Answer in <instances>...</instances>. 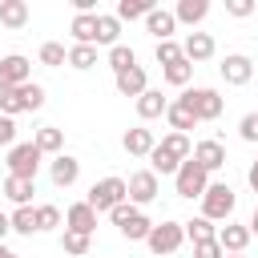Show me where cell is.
<instances>
[{
  "label": "cell",
  "instance_id": "cell-16",
  "mask_svg": "<svg viewBox=\"0 0 258 258\" xmlns=\"http://www.w3.org/2000/svg\"><path fill=\"white\" fill-rule=\"evenodd\" d=\"M64 230H77V234H89V238H93V230H97V210H93L89 202H73V206L64 210Z\"/></svg>",
  "mask_w": 258,
  "mask_h": 258
},
{
  "label": "cell",
  "instance_id": "cell-19",
  "mask_svg": "<svg viewBox=\"0 0 258 258\" xmlns=\"http://www.w3.org/2000/svg\"><path fill=\"white\" fill-rule=\"evenodd\" d=\"M145 28H149V36H153V40H173L177 20H173V12H169V8H153V12L145 16Z\"/></svg>",
  "mask_w": 258,
  "mask_h": 258
},
{
  "label": "cell",
  "instance_id": "cell-5",
  "mask_svg": "<svg viewBox=\"0 0 258 258\" xmlns=\"http://www.w3.org/2000/svg\"><path fill=\"white\" fill-rule=\"evenodd\" d=\"M206 185H210V173L194 161V157H185L181 165H177V173H173V189H177V198H202L206 194Z\"/></svg>",
  "mask_w": 258,
  "mask_h": 258
},
{
  "label": "cell",
  "instance_id": "cell-25",
  "mask_svg": "<svg viewBox=\"0 0 258 258\" xmlns=\"http://www.w3.org/2000/svg\"><path fill=\"white\" fill-rule=\"evenodd\" d=\"M32 145H36L40 153H52V157H56V153H64V133H60L56 125H40L36 137H32Z\"/></svg>",
  "mask_w": 258,
  "mask_h": 258
},
{
  "label": "cell",
  "instance_id": "cell-20",
  "mask_svg": "<svg viewBox=\"0 0 258 258\" xmlns=\"http://www.w3.org/2000/svg\"><path fill=\"white\" fill-rule=\"evenodd\" d=\"M169 109V97L161 93V89H145L141 97H137V117L141 121H153V117H161Z\"/></svg>",
  "mask_w": 258,
  "mask_h": 258
},
{
  "label": "cell",
  "instance_id": "cell-26",
  "mask_svg": "<svg viewBox=\"0 0 258 258\" xmlns=\"http://www.w3.org/2000/svg\"><path fill=\"white\" fill-rule=\"evenodd\" d=\"M0 24L4 28H24L28 24V0H0Z\"/></svg>",
  "mask_w": 258,
  "mask_h": 258
},
{
  "label": "cell",
  "instance_id": "cell-37",
  "mask_svg": "<svg viewBox=\"0 0 258 258\" xmlns=\"http://www.w3.org/2000/svg\"><path fill=\"white\" fill-rule=\"evenodd\" d=\"M153 56H157V64L165 69V64L181 60V44H177V40H157V44H153Z\"/></svg>",
  "mask_w": 258,
  "mask_h": 258
},
{
  "label": "cell",
  "instance_id": "cell-6",
  "mask_svg": "<svg viewBox=\"0 0 258 258\" xmlns=\"http://www.w3.org/2000/svg\"><path fill=\"white\" fill-rule=\"evenodd\" d=\"M97 214H109L113 206H121V202H129L125 198V177H101V181H93L89 185V198H85Z\"/></svg>",
  "mask_w": 258,
  "mask_h": 258
},
{
  "label": "cell",
  "instance_id": "cell-15",
  "mask_svg": "<svg viewBox=\"0 0 258 258\" xmlns=\"http://www.w3.org/2000/svg\"><path fill=\"white\" fill-rule=\"evenodd\" d=\"M218 73H222V81H226V85H250V77H254V64H250V56H242V52H230V56L218 64Z\"/></svg>",
  "mask_w": 258,
  "mask_h": 258
},
{
  "label": "cell",
  "instance_id": "cell-28",
  "mask_svg": "<svg viewBox=\"0 0 258 258\" xmlns=\"http://www.w3.org/2000/svg\"><path fill=\"white\" fill-rule=\"evenodd\" d=\"M117 36H121V20L113 12H97V44H109L113 48V44H121Z\"/></svg>",
  "mask_w": 258,
  "mask_h": 258
},
{
  "label": "cell",
  "instance_id": "cell-17",
  "mask_svg": "<svg viewBox=\"0 0 258 258\" xmlns=\"http://www.w3.org/2000/svg\"><path fill=\"white\" fill-rule=\"evenodd\" d=\"M153 145H157V137H153V129H145V125L125 129V137H121V149H125L129 157H149Z\"/></svg>",
  "mask_w": 258,
  "mask_h": 258
},
{
  "label": "cell",
  "instance_id": "cell-48",
  "mask_svg": "<svg viewBox=\"0 0 258 258\" xmlns=\"http://www.w3.org/2000/svg\"><path fill=\"white\" fill-rule=\"evenodd\" d=\"M254 121H258V109H254Z\"/></svg>",
  "mask_w": 258,
  "mask_h": 258
},
{
  "label": "cell",
  "instance_id": "cell-1",
  "mask_svg": "<svg viewBox=\"0 0 258 258\" xmlns=\"http://www.w3.org/2000/svg\"><path fill=\"white\" fill-rule=\"evenodd\" d=\"M44 105V85L28 81L20 89H4L0 93V117H16V113H36Z\"/></svg>",
  "mask_w": 258,
  "mask_h": 258
},
{
  "label": "cell",
  "instance_id": "cell-40",
  "mask_svg": "<svg viewBox=\"0 0 258 258\" xmlns=\"http://www.w3.org/2000/svg\"><path fill=\"white\" fill-rule=\"evenodd\" d=\"M0 145H8V149L16 145V121L12 117H0Z\"/></svg>",
  "mask_w": 258,
  "mask_h": 258
},
{
  "label": "cell",
  "instance_id": "cell-39",
  "mask_svg": "<svg viewBox=\"0 0 258 258\" xmlns=\"http://www.w3.org/2000/svg\"><path fill=\"white\" fill-rule=\"evenodd\" d=\"M238 137H242V141H250V145L258 141V121H254V113H246V117L238 121Z\"/></svg>",
  "mask_w": 258,
  "mask_h": 258
},
{
  "label": "cell",
  "instance_id": "cell-38",
  "mask_svg": "<svg viewBox=\"0 0 258 258\" xmlns=\"http://www.w3.org/2000/svg\"><path fill=\"white\" fill-rule=\"evenodd\" d=\"M56 226H60V210L56 206H36V234L56 230Z\"/></svg>",
  "mask_w": 258,
  "mask_h": 258
},
{
  "label": "cell",
  "instance_id": "cell-34",
  "mask_svg": "<svg viewBox=\"0 0 258 258\" xmlns=\"http://www.w3.org/2000/svg\"><path fill=\"white\" fill-rule=\"evenodd\" d=\"M93 64H97V48H93V44H73V48H69V69L85 73V69H93Z\"/></svg>",
  "mask_w": 258,
  "mask_h": 258
},
{
  "label": "cell",
  "instance_id": "cell-7",
  "mask_svg": "<svg viewBox=\"0 0 258 258\" xmlns=\"http://www.w3.org/2000/svg\"><path fill=\"white\" fill-rule=\"evenodd\" d=\"M40 157H44V153H40L32 141H16V145L8 149V177H28V181H36Z\"/></svg>",
  "mask_w": 258,
  "mask_h": 258
},
{
  "label": "cell",
  "instance_id": "cell-2",
  "mask_svg": "<svg viewBox=\"0 0 258 258\" xmlns=\"http://www.w3.org/2000/svg\"><path fill=\"white\" fill-rule=\"evenodd\" d=\"M177 101H181L198 121H218V117H222V105H226V101H222V93H218V89H206V85L185 89Z\"/></svg>",
  "mask_w": 258,
  "mask_h": 258
},
{
  "label": "cell",
  "instance_id": "cell-29",
  "mask_svg": "<svg viewBox=\"0 0 258 258\" xmlns=\"http://www.w3.org/2000/svg\"><path fill=\"white\" fill-rule=\"evenodd\" d=\"M153 8H157L153 0H117V12H113V16H117V20H145Z\"/></svg>",
  "mask_w": 258,
  "mask_h": 258
},
{
  "label": "cell",
  "instance_id": "cell-22",
  "mask_svg": "<svg viewBox=\"0 0 258 258\" xmlns=\"http://www.w3.org/2000/svg\"><path fill=\"white\" fill-rule=\"evenodd\" d=\"M157 149H161L169 161H177V165H181L185 157H194V145H189V137H185V133H165V137L157 141Z\"/></svg>",
  "mask_w": 258,
  "mask_h": 258
},
{
  "label": "cell",
  "instance_id": "cell-9",
  "mask_svg": "<svg viewBox=\"0 0 258 258\" xmlns=\"http://www.w3.org/2000/svg\"><path fill=\"white\" fill-rule=\"evenodd\" d=\"M157 173L153 169H137V173H129V181H125V198H129V206H149L153 198H157Z\"/></svg>",
  "mask_w": 258,
  "mask_h": 258
},
{
  "label": "cell",
  "instance_id": "cell-45",
  "mask_svg": "<svg viewBox=\"0 0 258 258\" xmlns=\"http://www.w3.org/2000/svg\"><path fill=\"white\" fill-rule=\"evenodd\" d=\"M246 226H250V234H258V206H254V214H250V222H246Z\"/></svg>",
  "mask_w": 258,
  "mask_h": 258
},
{
  "label": "cell",
  "instance_id": "cell-46",
  "mask_svg": "<svg viewBox=\"0 0 258 258\" xmlns=\"http://www.w3.org/2000/svg\"><path fill=\"white\" fill-rule=\"evenodd\" d=\"M0 258H20V254H12V250H8L4 242H0Z\"/></svg>",
  "mask_w": 258,
  "mask_h": 258
},
{
  "label": "cell",
  "instance_id": "cell-36",
  "mask_svg": "<svg viewBox=\"0 0 258 258\" xmlns=\"http://www.w3.org/2000/svg\"><path fill=\"white\" fill-rule=\"evenodd\" d=\"M40 64H48V69L69 64V48H64V44H56V40H44V44H40Z\"/></svg>",
  "mask_w": 258,
  "mask_h": 258
},
{
  "label": "cell",
  "instance_id": "cell-10",
  "mask_svg": "<svg viewBox=\"0 0 258 258\" xmlns=\"http://www.w3.org/2000/svg\"><path fill=\"white\" fill-rule=\"evenodd\" d=\"M28 81H32V60H28V56H20V52L0 56V93H4V89H20V85H28Z\"/></svg>",
  "mask_w": 258,
  "mask_h": 258
},
{
  "label": "cell",
  "instance_id": "cell-30",
  "mask_svg": "<svg viewBox=\"0 0 258 258\" xmlns=\"http://www.w3.org/2000/svg\"><path fill=\"white\" fill-rule=\"evenodd\" d=\"M165 117H169V129L173 133H189L194 125H198V117L181 105V101H169V109H165Z\"/></svg>",
  "mask_w": 258,
  "mask_h": 258
},
{
  "label": "cell",
  "instance_id": "cell-23",
  "mask_svg": "<svg viewBox=\"0 0 258 258\" xmlns=\"http://www.w3.org/2000/svg\"><path fill=\"white\" fill-rule=\"evenodd\" d=\"M32 194H36V181H28V177H4V198L12 206H32Z\"/></svg>",
  "mask_w": 258,
  "mask_h": 258
},
{
  "label": "cell",
  "instance_id": "cell-41",
  "mask_svg": "<svg viewBox=\"0 0 258 258\" xmlns=\"http://www.w3.org/2000/svg\"><path fill=\"white\" fill-rule=\"evenodd\" d=\"M194 258H226V254H222V246H218V238H214V242H198V246H194Z\"/></svg>",
  "mask_w": 258,
  "mask_h": 258
},
{
  "label": "cell",
  "instance_id": "cell-3",
  "mask_svg": "<svg viewBox=\"0 0 258 258\" xmlns=\"http://www.w3.org/2000/svg\"><path fill=\"white\" fill-rule=\"evenodd\" d=\"M109 218H113V226L121 230V238H129V242H145V238H149V230H153V222H149L137 206H129V202L113 206V210H109Z\"/></svg>",
  "mask_w": 258,
  "mask_h": 258
},
{
  "label": "cell",
  "instance_id": "cell-24",
  "mask_svg": "<svg viewBox=\"0 0 258 258\" xmlns=\"http://www.w3.org/2000/svg\"><path fill=\"white\" fill-rule=\"evenodd\" d=\"M206 12H210V0H177L173 20H177V24H202Z\"/></svg>",
  "mask_w": 258,
  "mask_h": 258
},
{
  "label": "cell",
  "instance_id": "cell-11",
  "mask_svg": "<svg viewBox=\"0 0 258 258\" xmlns=\"http://www.w3.org/2000/svg\"><path fill=\"white\" fill-rule=\"evenodd\" d=\"M250 226H242V222H226V226H218V246H222V254H246V246H250Z\"/></svg>",
  "mask_w": 258,
  "mask_h": 258
},
{
  "label": "cell",
  "instance_id": "cell-14",
  "mask_svg": "<svg viewBox=\"0 0 258 258\" xmlns=\"http://www.w3.org/2000/svg\"><path fill=\"white\" fill-rule=\"evenodd\" d=\"M214 52H218V44H214L210 32H189V36L181 40V56H185L189 64H202V60H210Z\"/></svg>",
  "mask_w": 258,
  "mask_h": 258
},
{
  "label": "cell",
  "instance_id": "cell-21",
  "mask_svg": "<svg viewBox=\"0 0 258 258\" xmlns=\"http://www.w3.org/2000/svg\"><path fill=\"white\" fill-rule=\"evenodd\" d=\"M69 32H73L77 44H93L97 48V12H77L73 24H69Z\"/></svg>",
  "mask_w": 258,
  "mask_h": 258
},
{
  "label": "cell",
  "instance_id": "cell-32",
  "mask_svg": "<svg viewBox=\"0 0 258 258\" xmlns=\"http://www.w3.org/2000/svg\"><path fill=\"white\" fill-rule=\"evenodd\" d=\"M8 222H12V230L16 234H36V206H16L12 214H8Z\"/></svg>",
  "mask_w": 258,
  "mask_h": 258
},
{
  "label": "cell",
  "instance_id": "cell-31",
  "mask_svg": "<svg viewBox=\"0 0 258 258\" xmlns=\"http://www.w3.org/2000/svg\"><path fill=\"white\" fill-rule=\"evenodd\" d=\"M161 77H165V85H173V89H185V85H189V77H194V64L181 56V60L165 64V69H161Z\"/></svg>",
  "mask_w": 258,
  "mask_h": 258
},
{
  "label": "cell",
  "instance_id": "cell-35",
  "mask_svg": "<svg viewBox=\"0 0 258 258\" xmlns=\"http://www.w3.org/2000/svg\"><path fill=\"white\" fill-rule=\"evenodd\" d=\"M133 64H137V52H133L129 44H113V48H109V69H113V77L125 73V69H133Z\"/></svg>",
  "mask_w": 258,
  "mask_h": 258
},
{
  "label": "cell",
  "instance_id": "cell-33",
  "mask_svg": "<svg viewBox=\"0 0 258 258\" xmlns=\"http://www.w3.org/2000/svg\"><path fill=\"white\" fill-rule=\"evenodd\" d=\"M60 250L73 254V258H85V254L93 250V238H89V234H77V230H64V234H60Z\"/></svg>",
  "mask_w": 258,
  "mask_h": 258
},
{
  "label": "cell",
  "instance_id": "cell-44",
  "mask_svg": "<svg viewBox=\"0 0 258 258\" xmlns=\"http://www.w3.org/2000/svg\"><path fill=\"white\" fill-rule=\"evenodd\" d=\"M8 234H12V222H8V214H4V210H0V242H4V238H8Z\"/></svg>",
  "mask_w": 258,
  "mask_h": 258
},
{
  "label": "cell",
  "instance_id": "cell-18",
  "mask_svg": "<svg viewBox=\"0 0 258 258\" xmlns=\"http://www.w3.org/2000/svg\"><path fill=\"white\" fill-rule=\"evenodd\" d=\"M113 85H117V93H121V97H141V93L149 89V77H145V69H141V64H133V69L117 73V77H113Z\"/></svg>",
  "mask_w": 258,
  "mask_h": 258
},
{
  "label": "cell",
  "instance_id": "cell-27",
  "mask_svg": "<svg viewBox=\"0 0 258 258\" xmlns=\"http://www.w3.org/2000/svg\"><path fill=\"white\" fill-rule=\"evenodd\" d=\"M181 230H185V238H189L194 246H198V242H214V238H218V226H214L210 218H202V214H198V218H189V222H181Z\"/></svg>",
  "mask_w": 258,
  "mask_h": 258
},
{
  "label": "cell",
  "instance_id": "cell-8",
  "mask_svg": "<svg viewBox=\"0 0 258 258\" xmlns=\"http://www.w3.org/2000/svg\"><path fill=\"white\" fill-rule=\"evenodd\" d=\"M181 242H185V230H181V222H153V230H149V238H145V246L161 258V254H173V250H181Z\"/></svg>",
  "mask_w": 258,
  "mask_h": 258
},
{
  "label": "cell",
  "instance_id": "cell-47",
  "mask_svg": "<svg viewBox=\"0 0 258 258\" xmlns=\"http://www.w3.org/2000/svg\"><path fill=\"white\" fill-rule=\"evenodd\" d=\"M226 258H246V254H226Z\"/></svg>",
  "mask_w": 258,
  "mask_h": 258
},
{
  "label": "cell",
  "instance_id": "cell-12",
  "mask_svg": "<svg viewBox=\"0 0 258 258\" xmlns=\"http://www.w3.org/2000/svg\"><path fill=\"white\" fill-rule=\"evenodd\" d=\"M194 161H198L206 173H218V169L226 165V145H222L218 137H206V141L194 145Z\"/></svg>",
  "mask_w": 258,
  "mask_h": 258
},
{
  "label": "cell",
  "instance_id": "cell-13",
  "mask_svg": "<svg viewBox=\"0 0 258 258\" xmlns=\"http://www.w3.org/2000/svg\"><path fill=\"white\" fill-rule=\"evenodd\" d=\"M48 177H52L56 189H69V185H77V177H81V161H77L73 153H56L52 165H48Z\"/></svg>",
  "mask_w": 258,
  "mask_h": 258
},
{
  "label": "cell",
  "instance_id": "cell-4",
  "mask_svg": "<svg viewBox=\"0 0 258 258\" xmlns=\"http://www.w3.org/2000/svg\"><path fill=\"white\" fill-rule=\"evenodd\" d=\"M234 189L226 185V181H210L206 185V194H202V218H210V222H230V214H234Z\"/></svg>",
  "mask_w": 258,
  "mask_h": 258
},
{
  "label": "cell",
  "instance_id": "cell-42",
  "mask_svg": "<svg viewBox=\"0 0 258 258\" xmlns=\"http://www.w3.org/2000/svg\"><path fill=\"white\" fill-rule=\"evenodd\" d=\"M226 12L242 20V16H250V12H254V0H226Z\"/></svg>",
  "mask_w": 258,
  "mask_h": 258
},
{
  "label": "cell",
  "instance_id": "cell-43",
  "mask_svg": "<svg viewBox=\"0 0 258 258\" xmlns=\"http://www.w3.org/2000/svg\"><path fill=\"white\" fill-rule=\"evenodd\" d=\"M246 181H250V189H254V194H258V157H254V161H250V169H246Z\"/></svg>",
  "mask_w": 258,
  "mask_h": 258
}]
</instances>
